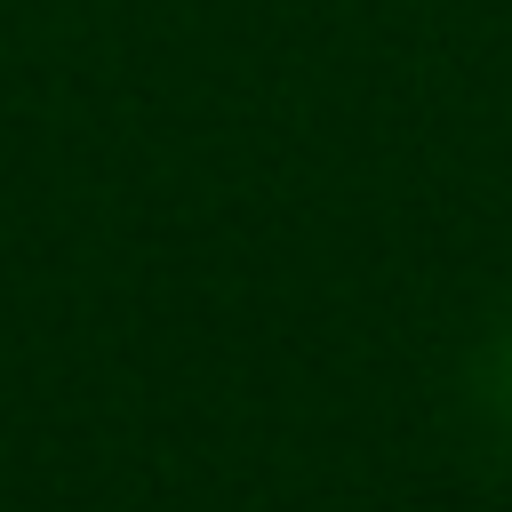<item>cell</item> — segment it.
Instances as JSON below:
<instances>
[]
</instances>
